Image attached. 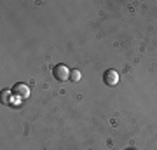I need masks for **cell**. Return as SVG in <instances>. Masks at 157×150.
I'll return each instance as SVG.
<instances>
[{
	"instance_id": "7a4b0ae2",
	"label": "cell",
	"mask_w": 157,
	"mask_h": 150,
	"mask_svg": "<svg viewBox=\"0 0 157 150\" xmlns=\"http://www.w3.org/2000/svg\"><path fill=\"white\" fill-rule=\"evenodd\" d=\"M103 82L107 84V86H117L119 84V73L115 70H107V72L103 73Z\"/></svg>"
},
{
	"instance_id": "277c9868",
	"label": "cell",
	"mask_w": 157,
	"mask_h": 150,
	"mask_svg": "<svg viewBox=\"0 0 157 150\" xmlns=\"http://www.w3.org/2000/svg\"><path fill=\"white\" fill-rule=\"evenodd\" d=\"M80 77H82V75H80L78 70H72V73H70V80H72V82H78Z\"/></svg>"
},
{
	"instance_id": "6da1fadb",
	"label": "cell",
	"mask_w": 157,
	"mask_h": 150,
	"mask_svg": "<svg viewBox=\"0 0 157 150\" xmlns=\"http://www.w3.org/2000/svg\"><path fill=\"white\" fill-rule=\"evenodd\" d=\"M70 70H68L67 65H56V67L52 68V75H54V79L56 80H59V82H65V80H68L70 79Z\"/></svg>"
},
{
	"instance_id": "3957f363",
	"label": "cell",
	"mask_w": 157,
	"mask_h": 150,
	"mask_svg": "<svg viewBox=\"0 0 157 150\" xmlns=\"http://www.w3.org/2000/svg\"><path fill=\"white\" fill-rule=\"evenodd\" d=\"M12 93L16 96H19V98H26V96L30 94V87L26 86V84H16L14 87H12Z\"/></svg>"
}]
</instances>
